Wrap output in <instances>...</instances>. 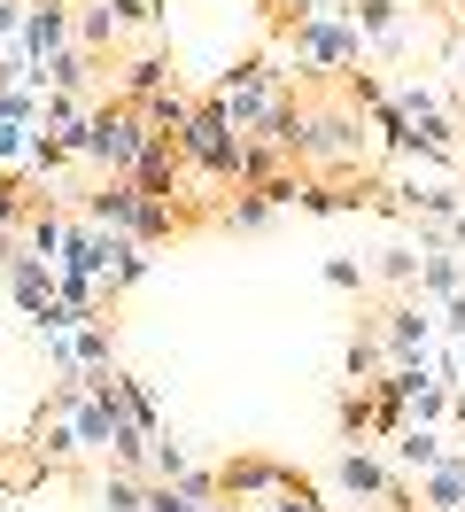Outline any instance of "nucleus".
<instances>
[{
	"instance_id": "1",
	"label": "nucleus",
	"mask_w": 465,
	"mask_h": 512,
	"mask_svg": "<svg viewBox=\"0 0 465 512\" xmlns=\"http://www.w3.org/2000/svg\"><path fill=\"white\" fill-rule=\"evenodd\" d=\"M365 163H372V117L349 94H310L303 171L310 179H357Z\"/></svg>"
},
{
	"instance_id": "2",
	"label": "nucleus",
	"mask_w": 465,
	"mask_h": 512,
	"mask_svg": "<svg viewBox=\"0 0 465 512\" xmlns=\"http://www.w3.org/2000/svg\"><path fill=\"white\" fill-rule=\"evenodd\" d=\"M279 55L295 63V78H349V70L365 63V39L349 24V8L334 16H287V32H279Z\"/></svg>"
},
{
	"instance_id": "3",
	"label": "nucleus",
	"mask_w": 465,
	"mask_h": 512,
	"mask_svg": "<svg viewBox=\"0 0 465 512\" xmlns=\"http://www.w3.org/2000/svg\"><path fill=\"white\" fill-rule=\"evenodd\" d=\"M140 140H148V125H140V109L132 101H93L86 125L70 132V148H78V163H86L93 179H132V163H140Z\"/></svg>"
},
{
	"instance_id": "4",
	"label": "nucleus",
	"mask_w": 465,
	"mask_h": 512,
	"mask_svg": "<svg viewBox=\"0 0 465 512\" xmlns=\"http://www.w3.org/2000/svg\"><path fill=\"white\" fill-rule=\"evenodd\" d=\"M287 78H295V70H287V55H279V47H256V55H241V63L217 70L210 101L233 117V132H256V125H264V109L287 94Z\"/></svg>"
},
{
	"instance_id": "5",
	"label": "nucleus",
	"mask_w": 465,
	"mask_h": 512,
	"mask_svg": "<svg viewBox=\"0 0 465 512\" xmlns=\"http://www.w3.org/2000/svg\"><path fill=\"white\" fill-rule=\"evenodd\" d=\"M248 132H233V117L217 109L210 94L194 101V117L179 132V156H186V179H210V187H233V156H241Z\"/></svg>"
},
{
	"instance_id": "6",
	"label": "nucleus",
	"mask_w": 465,
	"mask_h": 512,
	"mask_svg": "<svg viewBox=\"0 0 465 512\" xmlns=\"http://www.w3.org/2000/svg\"><path fill=\"white\" fill-rule=\"evenodd\" d=\"M334 489L349 497V505H380V512H411V505H419L411 481L388 466V450H372V443H349L334 458Z\"/></svg>"
},
{
	"instance_id": "7",
	"label": "nucleus",
	"mask_w": 465,
	"mask_h": 512,
	"mask_svg": "<svg viewBox=\"0 0 465 512\" xmlns=\"http://www.w3.org/2000/svg\"><path fill=\"white\" fill-rule=\"evenodd\" d=\"M70 39H78V8H70V0H24V32H16V47H8L0 63L24 78V70H39L47 55H62Z\"/></svg>"
},
{
	"instance_id": "8",
	"label": "nucleus",
	"mask_w": 465,
	"mask_h": 512,
	"mask_svg": "<svg viewBox=\"0 0 465 512\" xmlns=\"http://www.w3.org/2000/svg\"><path fill=\"white\" fill-rule=\"evenodd\" d=\"M287 481H295V466H287V458H264V450H233V458L217 466V489L241 497V505H264V497H279Z\"/></svg>"
},
{
	"instance_id": "9",
	"label": "nucleus",
	"mask_w": 465,
	"mask_h": 512,
	"mask_svg": "<svg viewBox=\"0 0 465 512\" xmlns=\"http://www.w3.org/2000/svg\"><path fill=\"white\" fill-rule=\"evenodd\" d=\"M434 334H442V311H434L427 295H403V303L380 311V342H388V357H427Z\"/></svg>"
},
{
	"instance_id": "10",
	"label": "nucleus",
	"mask_w": 465,
	"mask_h": 512,
	"mask_svg": "<svg viewBox=\"0 0 465 512\" xmlns=\"http://www.w3.org/2000/svg\"><path fill=\"white\" fill-rule=\"evenodd\" d=\"M349 24L365 39V55H403L411 47V8L403 0H349Z\"/></svg>"
},
{
	"instance_id": "11",
	"label": "nucleus",
	"mask_w": 465,
	"mask_h": 512,
	"mask_svg": "<svg viewBox=\"0 0 465 512\" xmlns=\"http://www.w3.org/2000/svg\"><path fill=\"white\" fill-rule=\"evenodd\" d=\"M132 187H140V194H163V202H179V187H186V156H179V140L148 132V140H140V163H132Z\"/></svg>"
},
{
	"instance_id": "12",
	"label": "nucleus",
	"mask_w": 465,
	"mask_h": 512,
	"mask_svg": "<svg viewBox=\"0 0 465 512\" xmlns=\"http://www.w3.org/2000/svg\"><path fill=\"white\" fill-rule=\"evenodd\" d=\"M78 218H86L93 233H132V225H140V187H132V179H101L93 194H78Z\"/></svg>"
},
{
	"instance_id": "13",
	"label": "nucleus",
	"mask_w": 465,
	"mask_h": 512,
	"mask_svg": "<svg viewBox=\"0 0 465 512\" xmlns=\"http://www.w3.org/2000/svg\"><path fill=\"white\" fill-rule=\"evenodd\" d=\"M411 497H419V512H465V443L442 450L427 474L411 481Z\"/></svg>"
},
{
	"instance_id": "14",
	"label": "nucleus",
	"mask_w": 465,
	"mask_h": 512,
	"mask_svg": "<svg viewBox=\"0 0 465 512\" xmlns=\"http://www.w3.org/2000/svg\"><path fill=\"white\" fill-rule=\"evenodd\" d=\"M303 132H310V94H279L248 140H264V148H279L287 163H303Z\"/></svg>"
},
{
	"instance_id": "15",
	"label": "nucleus",
	"mask_w": 465,
	"mask_h": 512,
	"mask_svg": "<svg viewBox=\"0 0 465 512\" xmlns=\"http://www.w3.org/2000/svg\"><path fill=\"white\" fill-rule=\"evenodd\" d=\"M101 373H117V319L109 311L70 334V381H101Z\"/></svg>"
},
{
	"instance_id": "16",
	"label": "nucleus",
	"mask_w": 465,
	"mask_h": 512,
	"mask_svg": "<svg viewBox=\"0 0 465 512\" xmlns=\"http://www.w3.org/2000/svg\"><path fill=\"white\" fill-rule=\"evenodd\" d=\"M163 86H179V70H171L163 47H132V55L117 63V101H132V109H140L148 94H163Z\"/></svg>"
},
{
	"instance_id": "17",
	"label": "nucleus",
	"mask_w": 465,
	"mask_h": 512,
	"mask_svg": "<svg viewBox=\"0 0 465 512\" xmlns=\"http://www.w3.org/2000/svg\"><path fill=\"white\" fill-rule=\"evenodd\" d=\"M0 280H8V295L24 303V319H31V311L55 295V264H47V256H31L24 241H16V249H8V264H0Z\"/></svg>"
},
{
	"instance_id": "18",
	"label": "nucleus",
	"mask_w": 465,
	"mask_h": 512,
	"mask_svg": "<svg viewBox=\"0 0 465 512\" xmlns=\"http://www.w3.org/2000/svg\"><path fill=\"white\" fill-rule=\"evenodd\" d=\"M31 458H39V466H70V458H86V443H78V427H70V412H39V427H31Z\"/></svg>"
},
{
	"instance_id": "19",
	"label": "nucleus",
	"mask_w": 465,
	"mask_h": 512,
	"mask_svg": "<svg viewBox=\"0 0 465 512\" xmlns=\"http://www.w3.org/2000/svg\"><path fill=\"white\" fill-rule=\"evenodd\" d=\"M442 450H450V443H442L434 427H419V419H403V435H388V466H396L403 481H419V474L434 466V458H442Z\"/></svg>"
},
{
	"instance_id": "20",
	"label": "nucleus",
	"mask_w": 465,
	"mask_h": 512,
	"mask_svg": "<svg viewBox=\"0 0 465 512\" xmlns=\"http://www.w3.org/2000/svg\"><path fill=\"white\" fill-rule=\"evenodd\" d=\"M419 295H427V303H450V295H465V256L450 249V241L419 249Z\"/></svg>"
},
{
	"instance_id": "21",
	"label": "nucleus",
	"mask_w": 465,
	"mask_h": 512,
	"mask_svg": "<svg viewBox=\"0 0 465 512\" xmlns=\"http://www.w3.org/2000/svg\"><path fill=\"white\" fill-rule=\"evenodd\" d=\"M388 365H396V357H388V342H380V319H365L357 334H349V350H341V373L365 388V381H380Z\"/></svg>"
},
{
	"instance_id": "22",
	"label": "nucleus",
	"mask_w": 465,
	"mask_h": 512,
	"mask_svg": "<svg viewBox=\"0 0 465 512\" xmlns=\"http://www.w3.org/2000/svg\"><path fill=\"white\" fill-rule=\"evenodd\" d=\"M194 101H202L194 86H163V94H148V101H140V125H148V132H163V140H179V132H186V117H194Z\"/></svg>"
},
{
	"instance_id": "23",
	"label": "nucleus",
	"mask_w": 465,
	"mask_h": 512,
	"mask_svg": "<svg viewBox=\"0 0 465 512\" xmlns=\"http://www.w3.org/2000/svg\"><path fill=\"white\" fill-rule=\"evenodd\" d=\"M109 388H117V404H124V419H132V427H140V435H163V412H155V388L140 381V373H124V365H117V381H109Z\"/></svg>"
},
{
	"instance_id": "24",
	"label": "nucleus",
	"mask_w": 465,
	"mask_h": 512,
	"mask_svg": "<svg viewBox=\"0 0 465 512\" xmlns=\"http://www.w3.org/2000/svg\"><path fill=\"white\" fill-rule=\"evenodd\" d=\"M365 117H372V132H380V148H388L396 163H419V140H411V117L396 109V94L380 101V109H365Z\"/></svg>"
},
{
	"instance_id": "25",
	"label": "nucleus",
	"mask_w": 465,
	"mask_h": 512,
	"mask_svg": "<svg viewBox=\"0 0 465 512\" xmlns=\"http://www.w3.org/2000/svg\"><path fill=\"white\" fill-rule=\"evenodd\" d=\"M117 39H124V24H117V8H109V0L78 8V47H86V55H117Z\"/></svg>"
},
{
	"instance_id": "26",
	"label": "nucleus",
	"mask_w": 465,
	"mask_h": 512,
	"mask_svg": "<svg viewBox=\"0 0 465 512\" xmlns=\"http://www.w3.org/2000/svg\"><path fill=\"white\" fill-rule=\"evenodd\" d=\"M70 163H78V148H70V140H62V132H31V156H24V179H39V187H47V179H55V171H70Z\"/></svg>"
},
{
	"instance_id": "27",
	"label": "nucleus",
	"mask_w": 465,
	"mask_h": 512,
	"mask_svg": "<svg viewBox=\"0 0 465 512\" xmlns=\"http://www.w3.org/2000/svg\"><path fill=\"white\" fill-rule=\"evenodd\" d=\"M372 280H388V288H411V295H419V241H388V249L372 256Z\"/></svg>"
},
{
	"instance_id": "28",
	"label": "nucleus",
	"mask_w": 465,
	"mask_h": 512,
	"mask_svg": "<svg viewBox=\"0 0 465 512\" xmlns=\"http://www.w3.org/2000/svg\"><path fill=\"white\" fill-rule=\"evenodd\" d=\"M272 218H279V210H272V202H264L256 187H233V202L217 210V225H233V233H264Z\"/></svg>"
},
{
	"instance_id": "29",
	"label": "nucleus",
	"mask_w": 465,
	"mask_h": 512,
	"mask_svg": "<svg viewBox=\"0 0 465 512\" xmlns=\"http://www.w3.org/2000/svg\"><path fill=\"white\" fill-rule=\"evenodd\" d=\"M272 171H287V156L264 148V140H241V156H233V187H264Z\"/></svg>"
},
{
	"instance_id": "30",
	"label": "nucleus",
	"mask_w": 465,
	"mask_h": 512,
	"mask_svg": "<svg viewBox=\"0 0 465 512\" xmlns=\"http://www.w3.org/2000/svg\"><path fill=\"white\" fill-rule=\"evenodd\" d=\"M140 505H148V474L109 466V474H101V512H140Z\"/></svg>"
},
{
	"instance_id": "31",
	"label": "nucleus",
	"mask_w": 465,
	"mask_h": 512,
	"mask_svg": "<svg viewBox=\"0 0 465 512\" xmlns=\"http://www.w3.org/2000/svg\"><path fill=\"white\" fill-rule=\"evenodd\" d=\"M334 427H341V443H372V388H349V396H341Z\"/></svg>"
},
{
	"instance_id": "32",
	"label": "nucleus",
	"mask_w": 465,
	"mask_h": 512,
	"mask_svg": "<svg viewBox=\"0 0 465 512\" xmlns=\"http://www.w3.org/2000/svg\"><path fill=\"white\" fill-rule=\"evenodd\" d=\"M86 109L93 101H78V94H39V132H62V140H70V132L86 125Z\"/></svg>"
},
{
	"instance_id": "33",
	"label": "nucleus",
	"mask_w": 465,
	"mask_h": 512,
	"mask_svg": "<svg viewBox=\"0 0 465 512\" xmlns=\"http://www.w3.org/2000/svg\"><path fill=\"white\" fill-rule=\"evenodd\" d=\"M186 474H194V458H186L171 435H155L148 443V481H186Z\"/></svg>"
},
{
	"instance_id": "34",
	"label": "nucleus",
	"mask_w": 465,
	"mask_h": 512,
	"mask_svg": "<svg viewBox=\"0 0 465 512\" xmlns=\"http://www.w3.org/2000/svg\"><path fill=\"white\" fill-rule=\"evenodd\" d=\"M0 125H39V86L8 78V86H0Z\"/></svg>"
},
{
	"instance_id": "35",
	"label": "nucleus",
	"mask_w": 465,
	"mask_h": 512,
	"mask_svg": "<svg viewBox=\"0 0 465 512\" xmlns=\"http://www.w3.org/2000/svg\"><path fill=\"white\" fill-rule=\"evenodd\" d=\"M365 280H372V264H357V256H326V288H334V295H365Z\"/></svg>"
},
{
	"instance_id": "36",
	"label": "nucleus",
	"mask_w": 465,
	"mask_h": 512,
	"mask_svg": "<svg viewBox=\"0 0 465 512\" xmlns=\"http://www.w3.org/2000/svg\"><path fill=\"white\" fill-rule=\"evenodd\" d=\"M140 512H202V497L179 489V481H148V505H140Z\"/></svg>"
},
{
	"instance_id": "37",
	"label": "nucleus",
	"mask_w": 465,
	"mask_h": 512,
	"mask_svg": "<svg viewBox=\"0 0 465 512\" xmlns=\"http://www.w3.org/2000/svg\"><path fill=\"white\" fill-rule=\"evenodd\" d=\"M16 32H24V0H0V55L16 47Z\"/></svg>"
},
{
	"instance_id": "38",
	"label": "nucleus",
	"mask_w": 465,
	"mask_h": 512,
	"mask_svg": "<svg viewBox=\"0 0 465 512\" xmlns=\"http://www.w3.org/2000/svg\"><path fill=\"white\" fill-rule=\"evenodd\" d=\"M442 334H450V342H465V295H450V303H442Z\"/></svg>"
},
{
	"instance_id": "39",
	"label": "nucleus",
	"mask_w": 465,
	"mask_h": 512,
	"mask_svg": "<svg viewBox=\"0 0 465 512\" xmlns=\"http://www.w3.org/2000/svg\"><path fill=\"white\" fill-rule=\"evenodd\" d=\"M295 16H334V8H349V0H287Z\"/></svg>"
},
{
	"instance_id": "40",
	"label": "nucleus",
	"mask_w": 465,
	"mask_h": 512,
	"mask_svg": "<svg viewBox=\"0 0 465 512\" xmlns=\"http://www.w3.org/2000/svg\"><path fill=\"white\" fill-rule=\"evenodd\" d=\"M442 233H450V249L465 256V210H458V218H450V225H442Z\"/></svg>"
},
{
	"instance_id": "41",
	"label": "nucleus",
	"mask_w": 465,
	"mask_h": 512,
	"mask_svg": "<svg viewBox=\"0 0 465 512\" xmlns=\"http://www.w3.org/2000/svg\"><path fill=\"white\" fill-rule=\"evenodd\" d=\"M450 427H458V435H465V396H450Z\"/></svg>"
},
{
	"instance_id": "42",
	"label": "nucleus",
	"mask_w": 465,
	"mask_h": 512,
	"mask_svg": "<svg viewBox=\"0 0 465 512\" xmlns=\"http://www.w3.org/2000/svg\"><path fill=\"white\" fill-rule=\"evenodd\" d=\"M202 512H248V505H241V497H233V505H217V497H210V505H202Z\"/></svg>"
},
{
	"instance_id": "43",
	"label": "nucleus",
	"mask_w": 465,
	"mask_h": 512,
	"mask_svg": "<svg viewBox=\"0 0 465 512\" xmlns=\"http://www.w3.org/2000/svg\"><path fill=\"white\" fill-rule=\"evenodd\" d=\"M450 70H458V101H465V47H458V63H450Z\"/></svg>"
},
{
	"instance_id": "44",
	"label": "nucleus",
	"mask_w": 465,
	"mask_h": 512,
	"mask_svg": "<svg viewBox=\"0 0 465 512\" xmlns=\"http://www.w3.org/2000/svg\"><path fill=\"white\" fill-rule=\"evenodd\" d=\"M450 16H458V24H465V0H450Z\"/></svg>"
},
{
	"instance_id": "45",
	"label": "nucleus",
	"mask_w": 465,
	"mask_h": 512,
	"mask_svg": "<svg viewBox=\"0 0 465 512\" xmlns=\"http://www.w3.org/2000/svg\"><path fill=\"white\" fill-rule=\"evenodd\" d=\"M458 388H465V350H458Z\"/></svg>"
},
{
	"instance_id": "46",
	"label": "nucleus",
	"mask_w": 465,
	"mask_h": 512,
	"mask_svg": "<svg viewBox=\"0 0 465 512\" xmlns=\"http://www.w3.org/2000/svg\"><path fill=\"white\" fill-rule=\"evenodd\" d=\"M349 512H380V505H349Z\"/></svg>"
}]
</instances>
